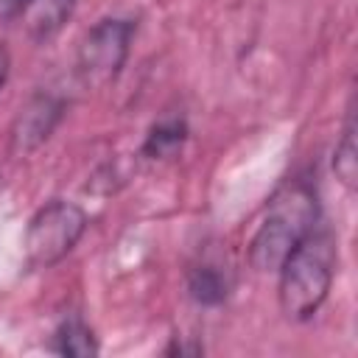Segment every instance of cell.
Wrapping results in <instances>:
<instances>
[{
  "mask_svg": "<svg viewBox=\"0 0 358 358\" xmlns=\"http://www.w3.org/2000/svg\"><path fill=\"white\" fill-rule=\"evenodd\" d=\"M134 36V22L131 20H101L95 22L81 48H78V70L87 81L103 84L120 73V67L129 59Z\"/></svg>",
  "mask_w": 358,
  "mask_h": 358,
  "instance_id": "cell-4",
  "label": "cell"
},
{
  "mask_svg": "<svg viewBox=\"0 0 358 358\" xmlns=\"http://www.w3.org/2000/svg\"><path fill=\"white\" fill-rule=\"evenodd\" d=\"M187 291L199 305H221L229 294V280L218 266H196L187 277Z\"/></svg>",
  "mask_w": 358,
  "mask_h": 358,
  "instance_id": "cell-9",
  "label": "cell"
},
{
  "mask_svg": "<svg viewBox=\"0 0 358 358\" xmlns=\"http://www.w3.org/2000/svg\"><path fill=\"white\" fill-rule=\"evenodd\" d=\"M53 352L70 355V358H92V355H98V341H95L92 330L78 316H73L59 324V330L53 336Z\"/></svg>",
  "mask_w": 358,
  "mask_h": 358,
  "instance_id": "cell-8",
  "label": "cell"
},
{
  "mask_svg": "<svg viewBox=\"0 0 358 358\" xmlns=\"http://www.w3.org/2000/svg\"><path fill=\"white\" fill-rule=\"evenodd\" d=\"M8 70H11V56H8L6 45H0V87L6 84V78H8Z\"/></svg>",
  "mask_w": 358,
  "mask_h": 358,
  "instance_id": "cell-11",
  "label": "cell"
},
{
  "mask_svg": "<svg viewBox=\"0 0 358 358\" xmlns=\"http://www.w3.org/2000/svg\"><path fill=\"white\" fill-rule=\"evenodd\" d=\"M185 140H187V123L182 117H165L148 129L143 154L151 159H168L176 151H182Z\"/></svg>",
  "mask_w": 358,
  "mask_h": 358,
  "instance_id": "cell-7",
  "label": "cell"
},
{
  "mask_svg": "<svg viewBox=\"0 0 358 358\" xmlns=\"http://www.w3.org/2000/svg\"><path fill=\"white\" fill-rule=\"evenodd\" d=\"M280 271V310L291 322L310 319L327 299L333 271H336V246L327 229H310L302 243L282 260Z\"/></svg>",
  "mask_w": 358,
  "mask_h": 358,
  "instance_id": "cell-2",
  "label": "cell"
},
{
  "mask_svg": "<svg viewBox=\"0 0 358 358\" xmlns=\"http://www.w3.org/2000/svg\"><path fill=\"white\" fill-rule=\"evenodd\" d=\"M87 229V213L64 199H53L34 213L25 229V260L34 268H50L64 260Z\"/></svg>",
  "mask_w": 358,
  "mask_h": 358,
  "instance_id": "cell-3",
  "label": "cell"
},
{
  "mask_svg": "<svg viewBox=\"0 0 358 358\" xmlns=\"http://www.w3.org/2000/svg\"><path fill=\"white\" fill-rule=\"evenodd\" d=\"M64 112V103L53 95H34L17 115L14 126H11V154H31L34 148H39L53 129L59 126Z\"/></svg>",
  "mask_w": 358,
  "mask_h": 358,
  "instance_id": "cell-6",
  "label": "cell"
},
{
  "mask_svg": "<svg viewBox=\"0 0 358 358\" xmlns=\"http://www.w3.org/2000/svg\"><path fill=\"white\" fill-rule=\"evenodd\" d=\"M76 0H0V17L17 20L34 42H48L70 20Z\"/></svg>",
  "mask_w": 358,
  "mask_h": 358,
  "instance_id": "cell-5",
  "label": "cell"
},
{
  "mask_svg": "<svg viewBox=\"0 0 358 358\" xmlns=\"http://www.w3.org/2000/svg\"><path fill=\"white\" fill-rule=\"evenodd\" d=\"M333 168L336 176L344 182V187H355V176H358V145H355V120L352 115L347 117V126L341 131V140L336 145V157H333Z\"/></svg>",
  "mask_w": 358,
  "mask_h": 358,
  "instance_id": "cell-10",
  "label": "cell"
},
{
  "mask_svg": "<svg viewBox=\"0 0 358 358\" xmlns=\"http://www.w3.org/2000/svg\"><path fill=\"white\" fill-rule=\"evenodd\" d=\"M316 227V193L305 179L282 185L266 210L249 243V260L257 271H277L282 260L302 243V238Z\"/></svg>",
  "mask_w": 358,
  "mask_h": 358,
  "instance_id": "cell-1",
  "label": "cell"
}]
</instances>
